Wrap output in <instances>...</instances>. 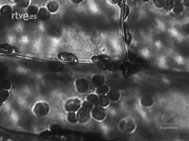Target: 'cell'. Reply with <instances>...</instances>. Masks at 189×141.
Masks as SVG:
<instances>
[{
    "mask_svg": "<svg viewBox=\"0 0 189 141\" xmlns=\"http://www.w3.org/2000/svg\"><path fill=\"white\" fill-rule=\"evenodd\" d=\"M94 106L86 100L82 102L81 108L76 113L78 123L84 124L89 121L92 118L91 111Z\"/></svg>",
    "mask_w": 189,
    "mask_h": 141,
    "instance_id": "obj_1",
    "label": "cell"
},
{
    "mask_svg": "<svg viewBox=\"0 0 189 141\" xmlns=\"http://www.w3.org/2000/svg\"><path fill=\"white\" fill-rule=\"evenodd\" d=\"M51 108L49 104L44 101H38L33 105L31 111L35 116L42 118L48 116L49 114Z\"/></svg>",
    "mask_w": 189,
    "mask_h": 141,
    "instance_id": "obj_2",
    "label": "cell"
},
{
    "mask_svg": "<svg viewBox=\"0 0 189 141\" xmlns=\"http://www.w3.org/2000/svg\"><path fill=\"white\" fill-rule=\"evenodd\" d=\"M82 101L76 97L70 98L66 100L63 104V108L67 113H76L81 108Z\"/></svg>",
    "mask_w": 189,
    "mask_h": 141,
    "instance_id": "obj_3",
    "label": "cell"
},
{
    "mask_svg": "<svg viewBox=\"0 0 189 141\" xmlns=\"http://www.w3.org/2000/svg\"><path fill=\"white\" fill-rule=\"evenodd\" d=\"M74 86L76 92L80 94H84L89 90L90 85L88 79L84 78H76L74 81Z\"/></svg>",
    "mask_w": 189,
    "mask_h": 141,
    "instance_id": "obj_4",
    "label": "cell"
},
{
    "mask_svg": "<svg viewBox=\"0 0 189 141\" xmlns=\"http://www.w3.org/2000/svg\"><path fill=\"white\" fill-rule=\"evenodd\" d=\"M91 113L92 118L99 122L104 120L107 115L106 108L99 105L94 106L91 111Z\"/></svg>",
    "mask_w": 189,
    "mask_h": 141,
    "instance_id": "obj_5",
    "label": "cell"
},
{
    "mask_svg": "<svg viewBox=\"0 0 189 141\" xmlns=\"http://www.w3.org/2000/svg\"><path fill=\"white\" fill-rule=\"evenodd\" d=\"M57 58L60 61L67 63H77L79 61L77 56L73 53L63 51L58 53Z\"/></svg>",
    "mask_w": 189,
    "mask_h": 141,
    "instance_id": "obj_6",
    "label": "cell"
},
{
    "mask_svg": "<svg viewBox=\"0 0 189 141\" xmlns=\"http://www.w3.org/2000/svg\"><path fill=\"white\" fill-rule=\"evenodd\" d=\"M106 79L103 74L97 73L93 75L91 78V83L92 86L95 88L105 84Z\"/></svg>",
    "mask_w": 189,
    "mask_h": 141,
    "instance_id": "obj_7",
    "label": "cell"
},
{
    "mask_svg": "<svg viewBox=\"0 0 189 141\" xmlns=\"http://www.w3.org/2000/svg\"><path fill=\"white\" fill-rule=\"evenodd\" d=\"M154 103V98L151 95L146 94L143 95L140 99V103L144 107L149 108L152 106Z\"/></svg>",
    "mask_w": 189,
    "mask_h": 141,
    "instance_id": "obj_8",
    "label": "cell"
},
{
    "mask_svg": "<svg viewBox=\"0 0 189 141\" xmlns=\"http://www.w3.org/2000/svg\"><path fill=\"white\" fill-rule=\"evenodd\" d=\"M107 95L110 102L113 103L118 101L121 97V93L119 90L114 88H110Z\"/></svg>",
    "mask_w": 189,
    "mask_h": 141,
    "instance_id": "obj_9",
    "label": "cell"
},
{
    "mask_svg": "<svg viewBox=\"0 0 189 141\" xmlns=\"http://www.w3.org/2000/svg\"><path fill=\"white\" fill-rule=\"evenodd\" d=\"M126 122L124 131L128 133H132L136 129V123L134 120L132 118H126Z\"/></svg>",
    "mask_w": 189,
    "mask_h": 141,
    "instance_id": "obj_10",
    "label": "cell"
},
{
    "mask_svg": "<svg viewBox=\"0 0 189 141\" xmlns=\"http://www.w3.org/2000/svg\"><path fill=\"white\" fill-rule=\"evenodd\" d=\"M91 59L93 62L100 63L107 62L110 60V58L106 55L99 54L92 56Z\"/></svg>",
    "mask_w": 189,
    "mask_h": 141,
    "instance_id": "obj_11",
    "label": "cell"
},
{
    "mask_svg": "<svg viewBox=\"0 0 189 141\" xmlns=\"http://www.w3.org/2000/svg\"><path fill=\"white\" fill-rule=\"evenodd\" d=\"M86 100L94 106L99 105V96L95 93L87 95Z\"/></svg>",
    "mask_w": 189,
    "mask_h": 141,
    "instance_id": "obj_12",
    "label": "cell"
},
{
    "mask_svg": "<svg viewBox=\"0 0 189 141\" xmlns=\"http://www.w3.org/2000/svg\"><path fill=\"white\" fill-rule=\"evenodd\" d=\"M99 105L106 108L110 105L111 102L107 95H99Z\"/></svg>",
    "mask_w": 189,
    "mask_h": 141,
    "instance_id": "obj_13",
    "label": "cell"
},
{
    "mask_svg": "<svg viewBox=\"0 0 189 141\" xmlns=\"http://www.w3.org/2000/svg\"><path fill=\"white\" fill-rule=\"evenodd\" d=\"M66 117L67 121L70 124H75L78 122L76 113V112L67 113Z\"/></svg>",
    "mask_w": 189,
    "mask_h": 141,
    "instance_id": "obj_14",
    "label": "cell"
},
{
    "mask_svg": "<svg viewBox=\"0 0 189 141\" xmlns=\"http://www.w3.org/2000/svg\"><path fill=\"white\" fill-rule=\"evenodd\" d=\"M110 88L105 84L96 88L95 93L98 95H107Z\"/></svg>",
    "mask_w": 189,
    "mask_h": 141,
    "instance_id": "obj_15",
    "label": "cell"
},
{
    "mask_svg": "<svg viewBox=\"0 0 189 141\" xmlns=\"http://www.w3.org/2000/svg\"><path fill=\"white\" fill-rule=\"evenodd\" d=\"M58 8V3L55 1H51L48 2L47 5V10L49 12L51 13H53L56 12Z\"/></svg>",
    "mask_w": 189,
    "mask_h": 141,
    "instance_id": "obj_16",
    "label": "cell"
},
{
    "mask_svg": "<svg viewBox=\"0 0 189 141\" xmlns=\"http://www.w3.org/2000/svg\"><path fill=\"white\" fill-rule=\"evenodd\" d=\"M10 95L9 91L7 90H2L0 92V101L1 106L8 100Z\"/></svg>",
    "mask_w": 189,
    "mask_h": 141,
    "instance_id": "obj_17",
    "label": "cell"
},
{
    "mask_svg": "<svg viewBox=\"0 0 189 141\" xmlns=\"http://www.w3.org/2000/svg\"><path fill=\"white\" fill-rule=\"evenodd\" d=\"M0 49L1 50H2L3 53L4 52L7 54L15 53V49L13 47L8 44L2 45V46L1 47Z\"/></svg>",
    "mask_w": 189,
    "mask_h": 141,
    "instance_id": "obj_18",
    "label": "cell"
},
{
    "mask_svg": "<svg viewBox=\"0 0 189 141\" xmlns=\"http://www.w3.org/2000/svg\"><path fill=\"white\" fill-rule=\"evenodd\" d=\"M126 118L123 119L119 121L118 125V127L120 131H124L126 128Z\"/></svg>",
    "mask_w": 189,
    "mask_h": 141,
    "instance_id": "obj_19",
    "label": "cell"
},
{
    "mask_svg": "<svg viewBox=\"0 0 189 141\" xmlns=\"http://www.w3.org/2000/svg\"><path fill=\"white\" fill-rule=\"evenodd\" d=\"M50 129L52 132L56 133H59L61 130V126L56 124H52L50 126Z\"/></svg>",
    "mask_w": 189,
    "mask_h": 141,
    "instance_id": "obj_20",
    "label": "cell"
},
{
    "mask_svg": "<svg viewBox=\"0 0 189 141\" xmlns=\"http://www.w3.org/2000/svg\"><path fill=\"white\" fill-rule=\"evenodd\" d=\"M71 1H72V2L74 4H78L82 3V1H83L78 0H72Z\"/></svg>",
    "mask_w": 189,
    "mask_h": 141,
    "instance_id": "obj_21",
    "label": "cell"
}]
</instances>
